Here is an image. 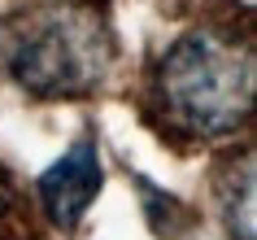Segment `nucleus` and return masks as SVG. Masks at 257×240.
<instances>
[{"mask_svg":"<svg viewBox=\"0 0 257 240\" xmlns=\"http://www.w3.org/2000/svg\"><path fill=\"white\" fill-rule=\"evenodd\" d=\"M162 96L188 131L209 140L235 135L253 118V48L227 31H188L162 61Z\"/></svg>","mask_w":257,"mask_h":240,"instance_id":"2","label":"nucleus"},{"mask_svg":"<svg viewBox=\"0 0 257 240\" xmlns=\"http://www.w3.org/2000/svg\"><path fill=\"white\" fill-rule=\"evenodd\" d=\"M113 40L96 9L40 0L0 14V70L31 96L74 101L105 83Z\"/></svg>","mask_w":257,"mask_h":240,"instance_id":"1","label":"nucleus"},{"mask_svg":"<svg viewBox=\"0 0 257 240\" xmlns=\"http://www.w3.org/2000/svg\"><path fill=\"white\" fill-rule=\"evenodd\" d=\"M100 148L96 140H74L61 157L40 175V201L57 227H74L100 197Z\"/></svg>","mask_w":257,"mask_h":240,"instance_id":"3","label":"nucleus"},{"mask_svg":"<svg viewBox=\"0 0 257 240\" xmlns=\"http://www.w3.org/2000/svg\"><path fill=\"white\" fill-rule=\"evenodd\" d=\"M253 197H257V188H253V157H244L240 166V205H235V192L227 188V223L231 231L240 240H253Z\"/></svg>","mask_w":257,"mask_h":240,"instance_id":"4","label":"nucleus"}]
</instances>
